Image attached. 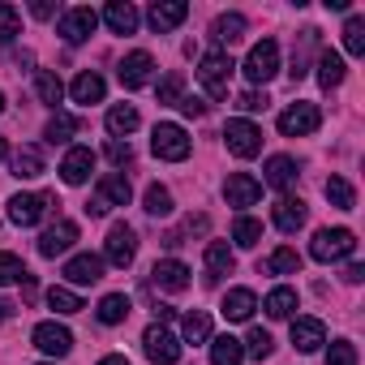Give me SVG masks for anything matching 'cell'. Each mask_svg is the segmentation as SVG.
Wrapping results in <instances>:
<instances>
[{"label":"cell","instance_id":"1","mask_svg":"<svg viewBox=\"0 0 365 365\" xmlns=\"http://www.w3.org/2000/svg\"><path fill=\"white\" fill-rule=\"evenodd\" d=\"M356 254V232L352 228H318L309 241V258L314 262H344Z\"/></svg>","mask_w":365,"mask_h":365},{"label":"cell","instance_id":"2","mask_svg":"<svg viewBox=\"0 0 365 365\" xmlns=\"http://www.w3.org/2000/svg\"><path fill=\"white\" fill-rule=\"evenodd\" d=\"M232 56L228 52H207L202 61H198V82L207 86V95L211 99H228V78H232Z\"/></svg>","mask_w":365,"mask_h":365},{"label":"cell","instance_id":"3","mask_svg":"<svg viewBox=\"0 0 365 365\" xmlns=\"http://www.w3.org/2000/svg\"><path fill=\"white\" fill-rule=\"evenodd\" d=\"M241 69H245V78H250L254 86H267V82L279 73V43H275V39H262V43H254Z\"/></svg>","mask_w":365,"mask_h":365},{"label":"cell","instance_id":"4","mask_svg":"<svg viewBox=\"0 0 365 365\" xmlns=\"http://www.w3.org/2000/svg\"><path fill=\"white\" fill-rule=\"evenodd\" d=\"M150 150L159 159H168V163H180V159H190V133L180 129V125H172V120H163L150 133Z\"/></svg>","mask_w":365,"mask_h":365},{"label":"cell","instance_id":"5","mask_svg":"<svg viewBox=\"0 0 365 365\" xmlns=\"http://www.w3.org/2000/svg\"><path fill=\"white\" fill-rule=\"evenodd\" d=\"M224 142H228V150H232L237 159H254V155L262 150V129H258L254 120L237 116V120L224 125Z\"/></svg>","mask_w":365,"mask_h":365},{"label":"cell","instance_id":"6","mask_svg":"<svg viewBox=\"0 0 365 365\" xmlns=\"http://www.w3.org/2000/svg\"><path fill=\"white\" fill-rule=\"evenodd\" d=\"M142 352H146L155 365H176V361H180V339H176L163 322H150L146 335H142Z\"/></svg>","mask_w":365,"mask_h":365},{"label":"cell","instance_id":"7","mask_svg":"<svg viewBox=\"0 0 365 365\" xmlns=\"http://www.w3.org/2000/svg\"><path fill=\"white\" fill-rule=\"evenodd\" d=\"M318 125H322L318 103H288V108L279 112V133H284V138H305V133H314Z\"/></svg>","mask_w":365,"mask_h":365},{"label":"cell","instance_id":"8","mask_svg":"<svg viewBox=\"0 0 365 365\" xmlns=\"http://www.w3.org/2000/svg\"><path fill=\"white\" fill-rule=\"evenodd\" d=\"M103 258L125 271V267L138 258V232H133L129 224H112V232H108V241H103Z\"/></svg>","mask_w":365,"mask_h":365},{"label":"cell","instance_id":"9","mask_svg":"<svg viewBox=\"0 0 365 365\" xmlns=\"http://www.w3.org/2000/svg\"><path fill=\"white\" fill-rule=\"evenodd\" d=\"M48 207H52V194H14L9 198V220L18 228H35L48 215Z\"/></svg>","mask_w":365,"mask_h":365},{"label":"cell","instance_id":"10","mask_svg":"<svg viewBox=\"0 0 365 365\" xmlns=\"http://www.w3.org/2000/svg\"><path fill=\"white\" fill-rule=\"evenodd\" d=\"M95 26H99V14L86 9V5L61 14V39H65V43H86V39L95 35Z\"/></svg>","mask_w":365,"mask_h":365},{"label":"cell","instance_id":"11","mask_svg":"<svg viewBox=\"0 0 365 365\" xmlns=\"http://www.w3.org/2000/svg\"><path fill=\"white\" fill-rule=\"evenodd\" d=\"M224 198H228V207H254V202L262 198V180L250 176V172H228Z\"/></svg>","mask_w":365,"mask_h":365},{"label":"cell","instance_id":"12","mask_svg":"<svg viewBox=\"0 0 365 365\" xmlns=\"http://www.w3.org/2000/svg\"><path fill=\"white\" fill-rule=\"evenodd\" d=\"M31 339H35V348L48 352V356H69V352H73V335H69V327H61V322H39Z\"/></svg>","mask_w":365,"mask_h":365},{"label":"cell","instance_id":"13","mask_svg":"<svg viewBox=\"0 0 365 365\" xmlns=\"http://www.w3.org/2000/svg\"><path fill=\"white\" fill-rule=\"evenodd\" d=\"M150 284L163 288V292H185V288H190V267L176 262V258H159V262L150 267Z\"/></svg>","mask_w":365,"mask_h":365},{"label":"cell","instance_id":"14","mask_svg":"<svg viewBox=\"0 0 365 365\" xmlns=\"http://www.w3.org/2000/svg\"><path fill=\"white\" fill-rule=\"evenodd\" d=\"M91 172H95V150L91 146H73L61 159V180H65V185H86Z\"/></svg>","mask_w":365,"mask_h":365},{"label":"cell","instance_id":"15","mask_svg":"<svg viewBox=\"0 0 365 365\" xmlns=\"http://www.w3.org/2000/svg\"><path fill=\"white\" fill-rule=\"evenodd\" d=\"M185 18H190V5H185V0H155L150 14H146L150 31H159V35H163V31H176Z\"/></svg>","mask_w":365,"mask_h":365},{"label":"cell","instance_id":"16","mask_svg":"<svg viewBox=\"0 0 365 365\" xmlns=\"http://www.w3.org/2000/svg\"><path fill=\"white\" fill-rule=\"evenodd\" d=\"M150 69H155V61H150V52H129L125 61H120V69H116V78H120V86L125 91H138V86H146L150 82Z\"/></svg>","mask_w":365,"mask_h":365},{"label":"cell","instance_id":"17","mask_svg":"<svg viewBox=\"0 0 365 365\" xmlns=\"http://www.w3.org/2000/svg\"><path fill=\"white\" fill-rule=\"evenodd\" d=\"M73 241H78V224H73V220H56V224L39 237V254H43V258H61L65 250H73Z\"/></svg>","mask_w":365,"mask_h":365},{"label":"cell","instance_id":"18","mask_svg":"<svg viewBox=\"0 0 365 365\" xmlns=\"http://www.w3.org/2000/svg\"><path fill=\"white\" fill-rule=\"evenodd\" d=\"M65 279L78 284V288L99 284V279H103V258H99V254H73V258L65 262Z\"/></svg>","mask_w":365,"mask_h":365},{"label":"cell","instance_id":"19","mask_svg":"<svg viewBox=\"0 0 365 365\" xmlns=\"http://www.w3.org/2000/svg\"><path fill=\"white\" fill-rule=\"evenodd\" d=\"M95 198L112 211V207H129V198H133V185H129V176H120V172H108V176H99V190H95Z\"/></svg>","mask_w":365,"mask_h":365},{"label":"cell","instance_id":"20","mask_svg":"<svg viewBox=\"0 0 365 365\" xmlns=\"http://www.w3.org/2000/svg\"><path fill=\"white\" fill-rule=\"evenodd\" d=\"M305 215H309V211H305V202H301V198H288V194H284V198L275 202V211H271V224H275V228H279L284 237H292V232H297V228L305 224Z\"/></svg>","mask_w":365,"mask_h":365},{"label":"cell","instance_id":"21","mask_svg":"<svg viewBox=\"0 0 365 365\" xmlns=\"http://www.w3.org/2000/svg\"><path fill=\"white\" fill-rule=\"evenodd\" d=\"M292 344L297 352H318L327 344V327L318 318H292Z\"/></svg>","mask_w":365,"mask_h":365},{"label":"cell","instance_id":"22","mask_svg":"<svg viewBox=\"0 0 365 365\" xmlns=\"http://www.w3.org/2000/svg\"><path fill=\"white\" fill-rule=\"evenodd\" d=\"M43 172H48V168H43V146L26 142V146L14 150V176H18V180H35V176H43Z\"/></svg>","mask_w":365,"mask_h":365},{"label":"cell","instance_id":"23","mask_svg":"<svg viewBox=\"0 0 365 365\" xmlns=\"http://www.w3.org/2000/svg\"><path fill=\"white\" fill-rule=\"evenodd\" d=\"M103 22H108V31H112V35H133L142 18H138V9L129 5V0H112V5L103 9Z\"/></svg>","mask_w":365,"mask_h":365},{"label":"cell","instance_id":"24","mask_svg":"<svg viewBox=\"0 0 365 365\" xmlns=\"http://www.w3.org/2000/svg\"><path fill=\"white\" fill-rule=\"evenodd\" d=\"M69 95H73V103H103V95H108V86H103V78H99L95 69H82V73L73 78V86H69Z\"/></svg>","mask_w":365,"mask_h":365},{"label":"cell","instance_id":"25","mask_svg":"<svg viewBox=\"0 0 365 365\" xmlns=\"http://www.w3.org/2000/svg\"><path fill=\"white\" fill-rule=\"evenodd\" d=\"M232 267H237V254L228 250V241H211L207 245V284H220Z\"/></svg>","mask_w":365,"mask_h":365},{"label":"cell","instance_id":"26","mask_svg":"<svg viewBox=\"0 0 365 365\" xmlns=\"http://www.w3.org/2000/svg\"><path fill=\"white\" fill-rule=\"evenodd\" d=\"M220 309H224V318H228V322H250V318H254V309H258V297H254L250 288H232V292L224 297V305H220Z\"/></svg>","mask_w":365,"mask_h":365},{"label":"cell","instance_id":"27","mask_svg":"<svg viewBox=\"0 0 365 365\" xmlns=\"http://www.w3.org/2000/svg\"><path fill=\"white\" fill-rule=\"evenodd\" d=\"M297 159H288V155H271L267 159V185L271 190H288V185H297Z\"/></svg>","mask_w":365,"mask_h":365},{"label":"cell","instance_id":"28","mask_svg":"<svg viewBox=\"0 0 365 365\" xmlns=\"http://www.w3.org/2000/svg\"><path fill=\"white\" fill-rule=\"evenodd\" d=\"M297 271H301V254H297V250H288V245L258 262V275H297Z\"/></svg>","mask_w":365,"mask_h":365},{"label":"cell","instance_id":"29","mask_svg":"<svg viewBox=\"0 0 365 365\" xmlns=\"http://www.w3.org/2000/svg\"><path fill=\"white\" fill-rule=\"evenodd\" d=\"M344 56L339 52H318V86L322 91H335L339 82H344Z\"/></svg>","mask_w":365,"mask_h":365},{"label":"cell","instance_id":"30","mask_svg":"<svg viewBox=\"0 0 365 365\" xmlns=\"http://www.w3.org/2000/svg\"><path fill=\"white\" fill-rule=\"evenodd\" d=\"M142 125V116H138V108H129V103H116L112 112H108V133L120 142V138H129L133 129Z\"/></svg>","mask_w":365,"mask_h":365},{"label":"cell","instance_id":"31","mask_svg":"<svg viewBox=\"0 0 365 365\" xmlns=\"http://www.w3.org/2000/svg\"><path fill=\"white\" fill-rule=\"evenodd\" d=\"M129 309H133V305H129V297H125V292H108V297L99 301V309H95V314H99V322H103V327H116V322H125V318H129Z\"/></svg>","mask_w":365,"mask_h":365},{"label":"cell","instance_id":"32","mask_svg":"<svg viewBox=\"0 0 365 365\" xmlns=\"http://www.w3.org/2000/svg\"><path fill=\"white\" fill-rule=\"evenodd\" d=\"M211 365H245V348H241V339H232V335L211 339Z\"/></svg>","mask_w":365,"mask_h":365},{"label":"cell","instance_id":"33","mask_svg":"<svg viewBox=\"0 0 365 365\" xmlns=\"http://www.w3.org/2000/svg\"><path fill=\"white\" fill-rule=\"evenodd\" d=\"M180 335H185V344H207L211 339V314L207 309H194L180 318Z\"/></svg>","mask_w":365,"mask_h":365},{"label":"cell","instance_id":"34","mask_svg":"<svg viewBox=\"0 0 365 365\" xmlns=\"http://www.w3.org/2000/svg\"><path fill=\"white\" fill-rule=\"evenodd\" d=\"M211 35H215V43L232 48V43L245 35V18H241V14H220V18H215V26H211Z\"/></svg>","mask_w":365,"mask_h":365},{"label":"cell","instance_id":"35","mask_svg":"<svg viewBox=\"0 0 365 365\" xmlns=\"http://www.w3.org/2000/svg\"><path fill=\"white\" fill-rule=\"evenodd\" d=\"M78 129H82V120H78V116H69V112H56V116L48 120V129H43V138H48V142L56 146V142H69V138H73Z\"/></svg>","mask_w":365,"mask_h":365},{"label":"cell","instance_id":"36","mask_svg":"<svg viewBox=\"0 0 365 365\" xmlns=\"http://www.w3.org/2000/svg\"><path fill=\"white\" fill-rule=\"evenodd\" d=\"M232 241H237L241 250H254V245L262 241V224H258L254 215H237V220H232Z\"/></svg>","mask_w":365,"mask_h":365},{"label":"cell","instance_id":"37","mask_svg":"<svg viewBox=\"0 0 365 365\" xmlns=\"http://www.w3.org/2000/svg\"><path fill=\"white\" fill-rule=\"evenodd\" d=\"M262 309H267L271 318H292V309H297V292H292V288H271L267 301H262Z\"/></svg>","mask_w":365,"mask_h":365},{"label":"cell","instance_id":"38","mask_svg":"<svg viewBox=\"0 0 365 365\" xmlns=\"http://www.w3.org/2000/svg\"><path fill=\"white\" fill-rule=\"evenodd\" d=\"M344 52L348 56H365V18L361 14H352L344 22Z\"/></svg>","mask_w":365,"mask_h":365},{"label":"cell","instance_id":"39","mask_svg":"<svg viewBox=\"0 0 365 365\" xmlns=\"http://www.w3.org/2000/svg\"><path fill=\"white\" fill-rule=\"evenodd\" d=\"M35 95H39L48 108H56L61 95H65V86H61V78H56L52 69H39V73H35Z\"/></svg>","mask_w":365,"mask_h":365},{"label":"cell","instance_id":"40","mask_svg":"<svg viewBox=\"0 0 365 365\" xmlns=\"http://www.w3.org/2000/svg\"><path fill=\"white\" fill-rule=\"evenodd\" d=\"M309 48H318V31H305V35H301V48L292 52V69H288L292 82H301V78L309 73Z\"/></svg>","mask_w":365,"mask_h":365},{"label":"cell","instance_id":"41","mask_svg":"<svg viewBox=\"0 0 365 365\" xmlns=\"http://www.w3.org/2000/svg\"><path fill=\"white\" fill-rule=\"evenodd\" d=\"M254 361H267L271 352H275V339H271V331H262V327H254L250 335H245V344H241Z\"/></svg>","mask_w":365,"mask_h":365},{"label":"cell","instance_id":"42","mask_svg":"<svg viewBox=\"0 0 365 365\" xmlns=\"http://www.w3.org/2000/svg\"><path fill=\"white\" fill-rule=\"evenodd\" d=\"M327 198H331V207H339V211H352L356 207V194H352V185L344 176H331L327 180Z\"/></svg>","mask_w":365,"mask_h":365},{"label":"cell","instance_id":"43","mask_svg":"<svg viewBox=\"0 0 365 365\" xmlns=\"http://www.w3.org/2000/svg\"><path fill=\"white\" fill-rule=\"evenodd\" d=\"M48 305H52L56 314H78V309H86L73 288H52V292H48Z\"/></svg>","mask_w":365,"mask_h":365},{"label":"cell","instance_id":"44","mask_svg":"<svg viewBox=\"0 0 365 365\" xmlns=\"http://www.w3.org/2000/svg\"><path fill=\"white\" fill-rule=\"evenodd\" d=\"M22 35V14L14 5H0V43H14Z\"/></svg>","mask_w":365,"mask_h":365},{"label":"cell","instance_id":"45","mask_svg":"<svg viewBox=\"0 0 365 365\" xmlns=\"http://www.w3.org/2000/svg\"><path fill=\"white\" fill-rule=\"evenodd\" d=\"M31 271L22 267V258L18 254H0V288L5 284H18V279H26Z\"/></svg>","mask_w":365,"mask_h":365},{"label":"cell","instance_id":"46","mask_svg":"<svg viewBox=\"0 0 365 365\" xmlns=\"http://www.w3.org/2000/svg\"><path fill=\"white\" fill-rule=\"evenodd\" d=\"M146 215H155V220L159 215H172V194L163 185H150L146 190Z\"/></svg>","mask_w":365,"mask_h":365},{"label":"cell","instance_id":"47","mask_svg":"<svg viewBox=\"0 0 365 365\" xmlns=\"http://www.w3.org/2000/svg\"><path fill=\"white\" fill-rule=\"evenodd\" d=\"M327 365H356V344L352 339H335L327 348Z\"/></svg>","mask_w":365,"mask_h":365},{"label":"cell","instance_id":"48","mask_svg":"<svg viewBox=\"0 0 365 365\" xmlns=\"http://www.w3.org/2000/svg\"><path fill=\"white\" fill-rule=\"evenodd\" d=\"M180 91H185V78H180V73H168V78L159 82V103H176Z\"/></svg>","mask_w":365,"mask_h":365},{"label":"cell","instance_id":"49","mask_svg":"<svg viewBox=\"0 0 365 365\" xmlns=\"http://www.w3.org/2000/svg\"><path fill=\"white\" fill-rule=\"evenodd\" d=\"M108 159H112L116 168H125V163H133V146H129V142H116V138H112V142H108Z\"/></svg>","mask_w":365,"mask_h":365},{"label":"cell","instance_id":"50","mask_svg":"<svg viewBox=\"0 0 365 365\" xmlns=\"http://www.w3.org/2000/svg\"><path fill=\"white\" fill-rule=\"evenodd\" d=\"M176 108L185 112V116H207V99H198V95H180Z\"/></svg>","mask_w":365,"mask_h":365},{"label":"cell","instance_id":"51","mask_svg":"<svg viewBox=\"0 0 365 365\" xmlns=\"http://www.w3.org/2000/svg\"><path fill=\"white\" fill-rule=\"evenodd\" d=\"M237 108H241V112H262V108H267V95H258V91H245V95L237 99Z\"/></svg>","mask_w":365,"mask_h":365},{"label":"cell","instance_id":"52","mask_svg":"<svg viewBox=\"0 0 365 365\" xmlns=\"http://www.w3.org/2000/svg\"><path fill=\"white\" fill-rule=\"evenodd\" d=\"M31 14H35V18H43V22H48V18H52V14H56V5H52V0H35V5H31Z\"/></svg>","mask_w":365,"mask_h":365},{"label":"cell","instance_id":"53","mask_svg":"<svg viewBox=\"0 0 365 365\" xmlns=\"http://www.w3.org/2000/svg\"><path fill=\"white\" fill-rule=\"evenodd\" d=\"M361 279H365V267H361V262H352V267L344 271V284H361Z\"/></svg>","mask_w":365,"mask_h":365},{"label":"cell","instance_id":"54","mask_svg":"<svg viewBox=\"0 0 365 365\" xmlns=\"http://www.w3.org/2000/svg\"><path fill=\"white\" fill-rule=\"evenodd\" d=\"M99 365H129V361H125V356H120V352H108V356H103V361H99Z\"/></svg>","mask_w":365,"mask_h":365},{"label":"cell","instance_id":"55","mask_svg":"<svg viewBox=\"0 0 365 365\" xmlns=\"http://www.w3.org/2000/svg\"><path fill=\"white\" fill-rule=\"evenodd\" d=\"M9 314H14V305H9V301H0V322H5Z\"/></svg>","mask_w":365,"mask_h":365},{"label":"cell","instance_id":"56","mask_svg":"<svg viewBox=\"0 0 365 365\" xmlns=\"http://www.w3.org/2000/svg\"><path fill=\"white\" fill-rule=\"evenodd\" d=\"M9 159V146H5V138H0V163H5Z\"/></svg>","mask_w":365,"mask_h":365},{"label":"cell","instance_id":"57","mask_svg":"<svg viewBox=\"0 0 365 365\" xmlns=\"http://www.w3.org/2000/svg\"><path fill=\"white\" fill-rule=\"evenodd\" d=\"M0 112H5V95H0Z\"/></svg>","mask_w":365,"mask_h":365}]
</instances>
